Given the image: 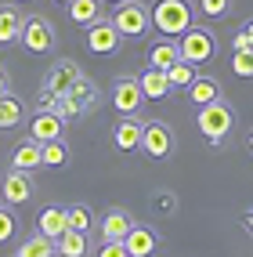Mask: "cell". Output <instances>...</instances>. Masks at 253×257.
<instances>
[{
  "label": "cell",
  "instance_id": "cell-1",
  "mask_svg": "<svg viewBox=\"0 0 253 257\" xmlns=\"http://www.w3.org/2000/svg\"><path fill=\"white\" fill-rule=\"evenodd\" d=\"M195 26V15H192V4L188 0H156L152 4V29L159 33V37H184Z\"/></svg>",
  "mask_w": 253,
  "mask_h": 257
},
{
  "label": "cell",
  "instance_id": "cell-2",
  "mask_svg": "<svg viewBox=\"0 0 253 257\" xmlns=\"http://www.w3.org/2000/svg\"><path fill=\"white\" fill-rule=\"evenodd\" d=\"M195 127H199V134L210 145H224V138L235 127V109L228 105L224 98L221 101H210V105H199L195 109Z\"/></svg>",
  "mask_w": 253,
  "mask_h": 257
},
{
  "label": "cell",
  "instance_id": "cell-3",
  "mask_svg": "<svg viewBox=\"0 0 253 257\" xmlns=\"http://www.w3.org/2000/svg\"><path fill=\"white\" fill-rule=\"evenodd\" d=\"M112 26L120 29V37H123V40L148 37V33H152V8H145L141 0H127V4L116 8Z\"/></svg>",
  "mask_w": 253,
  "mask_h": 257
},
{
  "label": "cell",
  "instance_id": "cell-4",
  "mask_svg": "<svg viewBox=\"0 0 253 257\" xmlns=\"http://www.w3.org/2000/svg\"><path fill=\"white\" fill-rule=\"evenodd\" d=\"M177 47H181V58L192 62L195 69L217 58V37H213V29H206V26H192L184 37H177Z\"/></svg>",
  "mask_w": 253,
  "mask_h": 257
},
{
  "label": "cell",
  "instance_id": "cell-5",
  "mask_svg": "<svg viewBox=\"0 0 253 257\" xmlns=\"http://www.w3.org/2000/svg\"><path fill=\"white\" fill-rule=\"evenodd\" d=\"M19 44L29 51V55H51L55 51V26H51L44 15H26V26H22V37Z\"/></svg>",
  "mask_w": 253,
  "mask_h": 257
},
{
  "label": "cell",
  "instance_id": "cell-6",
  "mask_svg": "<svg viewBox=\"0 0 253 257\" xmlns=\"http://www.w3.org/2000/svg\"><path fill=\"white\" fill-rule=\"evenodd\" d=\"M174 131H170V123H163V119H145V134H141V152L148 160H166L174 152Z\"/></svg>",
  "mask_w": 253,
  "mask_h": 257
},
{
  "label": "cell",
  "instance_id": "cell-7",
  "mask_svg": "<svg viewBox=\"0 0 253 257\" xmlns=\"http://www.w3.org/2000/svg\"><path fill=\"white\" fill-rule=\"evenodd\" d=\"M37 196V178L29 174V170H8L4 181H0V199L8 203V207H26V203Z\"/></svg>",
  "mask_w": 253,
  "mask_h": 257
},
{
  "label": "cell",
  "instance_id": "cell-8",
  "mask_svg": "<svg viewBox=\"0 0 253 257\" xmlns=\"http://www.w3.org/2000/svg\"><path fill=\"white\" fill-rule=\"evenodd\" d=\"M145 91H141V83H138V76H120L112 83V105H116V112L120 116H138V109L145 105Z\"/></svg>",
  "mask_w": 253,
  "mask_h": 257
},
{
  "label": "cell",
  "instance_id": "cell-9",
  "mask_svg": "<svg viewBox=\"0 0 253 257\" xmlns=\"http://www.w3.org/2000/svg\"><path fill=\"white\" fill-rule=\"evenodd\" d=\"M120 47H123V37L112 26V19H101V22L87 26V51H94V55H116Z\"/></svg>",
  "mask_w": 253,
  "mask_h": 257
},
{
  "label": "cell",
  "instance_id": "cell-10",
  "mask_svg": "<svg viewBox=\"0 0 253 257\" xmlns=\"http://www.w3.org/2000/svg\"><path fill=\"white\" fill-rule=\"evenodd\" d=\"M83 76V69L73 62V58H58V62H51V69H47V80H44V87L47 91H55L58 98H65L73 91V83Z\"/></svg>",
  "mask_w": 253,
  "mask_h": 257
},
{
  "label": "cell",
  "instance_id": "cell-11",
  "mask_svg": "<svg viewBox=\"0 0 253 257\" xmlns=\"http://www.w3.org/2000/svg\"><path fill=\"white\" fill-rule=\"evenodd\" d=\"M29 138L40 142V145L65 138V119L58 112H51V109H37V116L29 119Z\"/></svg>",
  "mask_w": 253,
  "mask_h": 257
},
{
  "label": "cell",
  "instance_id": "cell-12",
  "mask_svg": "<svg viewBox=\"0 0 253 257\" xmlns=\"http://www.w3.org/2000/svg\"><path fill=\"white\" fill-rule=\"evenodd\" d=\"M138 225V221H134V214L130 210H123V207H109L105 214H101V239H105V243H123L127 239V232Z\"/></svg>",
  "mask_w": 253,
  "mask_h": 257
},
{
  "label": "cell",
  "instance_id": "cell-13",
  "mask_svg": "<svg viewBox=\"0 0 253 257\" xmlns=\"http://www.w3.org/2000/svg\"><path fill=\"white\" fill-rule=\"evenodd\" d=\"M65 98L73 101L76 116H91V112H98V105H101V91H98V83H94L91 76H80Z\"/></svg>",
  "mask_w": 253,
  "mask_h": 257
},
{
  "label": "cell",
  "instance_id": "cell-14",
  "mask_svg": "<svg viewBox=\"0 0 253 257\" xmlns=\"http://www.w3.org/2000/svg\"><path fill=\"white\" fill-rule=\"evenodd\" d=\"M123 246H127L130 257H152L159 250V232L152 225H134L127 232V239H123Z\"/></svg>",
  "mask_w": 253,
  "mask_h": 257
},
{
  "label": "cell",
  "instance_id": "cell-15",
  "mask_svg": "<svg viewBox=\"0 0 253 257\" xmlns=\"http://www.w3.org/2000/svg\"><path fill=\"white\" fill-rule=\"evenodd\" d=\"M141 134H145V119L123 116L120 123L112 127V145L120 152H134V149H141Z\"/></svg>",
  "mask_w": 253,
  "mask_h": 257
},
{
  "label": "cell",
  "instance_id": "cell-16",
  "mask_svg": "<svg viewBox=\"0 0 253 257\" xmlns=\"http://www.w3.org/2000/svg\"><path fill=\"white\" fill-rule=\"evenodd\" d=\"M65 228H69V210L58 207V203H47V207L37 214V232L47 235V239H55V243H58V235Z\"/></svg>",
  "mask_w": 253,
  "mask_h": 257
},
{
  "label": "cell",
  "instance_id": "cell-17",
  "mask_svg": "<svg viewBox=\"0 0 253 257\" xmlns=\"http://www.w3.org/2000/svg\"><path fill=\"white\" fill-rule=\"evenodd\" d=\"M22 26H26V15H22V8H15V4H0V47L19 44V37H22Z\"/></svg>",
  "mask_w": 253,
  "mask_h": 257
},
{
  "label": "cell",
  "instance_id": "cell-18",
  "mask_svg": "<svg viewBox=\"0 0 253 257\" xmlns=\"http://www.w3.org/2000/svg\"><path fill=\"white\" fill-rule=\"evenodd\" d=\"M11 167L15 170H40L44 167V145L40 142H33V138H26V142H19L15 145V152H11Z\"/></svg>",
  "mask_w": 253,
  "mask_h": 257
},
{
  "label": "cell",
  "instance_id": "cell-19",
  "mask_svg": "<svg viewBox=\"0 0 253 257\" xmlns=\"http://www.w3.org/2000/svg\"><path fill=\"white\" fill-rule=\"evenodd\" d=\"M101 4H105V0H73V4H69V22L80 26V29L101 22V19H105V8H101Z\"/></svg>",
  "mask_w": 253,
  "mask_h": 257
},
{
  "label": "cell",
  "instance_id": "cell-20",
  "mask_svg": "<svg viewBox=\"0 0 253 257\" xmlns=\"http://www.w3.org/2000/svg\"><path fill=\"white\" fill-rule=\"evenodd\" d=\"M174 62H181V47H177V40H170V37H159L156 44L148 47V65L152 69H170Z\"/></svg>",
  "mask_w": 253,
  "mask_h": 257
},
{
  "label": "cell",
  "instance_id": "cell-21",
  "mask_svg": "<svg viewBox=\"0 0 253 257\" xmlns=\"http://www.w3.org/2000/svg\"><path fill=\"white\" fill-rule=\"evenodd\" d=\"M221 80H213V76H195L192 80V87H188V101L199 109V105H210V101H221Z\"/></svg>",
  "mask_w": 253,
  "mask_h": 257
},
{
  "label": "cell",
  "instance_id": "cell-22",
  "mask_svg": "<svg viewBox=\"0 0 253 257\" xmlns=\"http://www.w3.org/2000/svg\"><path fill=\"white\" fill-rule=\"evenodd\" d=\"M138 83H141V91H145L148 101H163L166 94L174 91V87H170V80H166V73H163V69H152V65L138 76Z\"/></svg>",
  "mask_w": 253,
  "mask_h": 257
},
{
  "label": "cell",
  "instance_id": "cell-23",
  "mask_svg": "<svg viewBox=\"0 0 253 257\" xmlns=\"http://www.w3.org/2000/svg\"><path fill=\"white\" fill-rule=\"evenodd\" d=\"M87 250H91V232L65 228L58 235V257H87Z\"/></svg>",
  "mask_w": 253,
  "mask_h": 257
},
{
  "label": "cell",
  "instance_id": "cell-24",
  "mask_svg": "<svg viewBox=\"0 0 253 257\" xmlns=\"http://www.w3.org/2000/svg\"><path fill=\"white\" fill-rule=\"evenodd\" d=\"M22 119H26L22 98H19V94H4V98H0V131H15V127H22Z\"/></svg>",
  "mask_w": 253,
  "mask_h": 257
},
{
  "label": "cell",
  "instance_id": "cell-25",
  "mask_svg": "<svg viewBox=\"0 0 253 257\" xmlns=\"http://www.w3.org/2000/svg\"><path fill=\"white\" fill-rule=\"evenodd\" d=\"M15 253H19V257H55V253H58V243L37 232V235H29V239H26V243L15 250Z\"/></svg>",
  "mask_w": 253,
  "mask_h": 257
},
{
  "label": "cell",
  "instance_id": "cell-26",
  "mask_svg": "<svg viewBox=\"0 0 253 257\" xmlns=\"http://www.w3.org/2000/svg\"><path fill=\"white\" fill-rule=\"evenodd\" d=\"M195 76H199V73H195V65H192V62H184V58L174 62L170 69H166V80H170V87H174V91H188Z\"/></svg>",
  "mask_w": 253,
  "mask_h": 257
},
{
  "label": "cell",
  "instance_id": "cell-27",
  "mask_svg": "<svg viewBox=\"0 0 253 257\" xmlns=\"http://www.w3.org/2000/svg\"><path fill=\"white\" fill-rule=\"evenodd\" d=\"M44 167H55V170L69 167V145H65V138L44 145Z\"/></svg>",
  "mask_w": 253,
  "mask_h": 257
},
{
  "label": "cell",
  "instance_id": "cell-28",
  "mask_svg": "<svg viewBox=\"0 0 253 257\" xmlns=\"http://www.w3.org/2000/svg\"><path fill=\"white\" fill-rule=\"evenodd\" d=\"M65 210H69V228H76V232H91L94 214H91L87 203H73V207H65Z\"/></svg>",
  "mask_w": 253,
  "mask_h": 257
},
{
  "label": "cell",
  "instance_id": "cell-29",
  "mask_svg": "<svg viewBox=\"0 0 253 257\" xmlns=\"http://www.w3.org/2000/svg\"><path fill=\"white\" fill-rule=\"evenodd\" d=\"M231 73L242 76V80H253V51H235L231 55Z\"/></svg>",
  "mask_w": 253,
  "mask_h": 257
},
{
  "label": "cell",
  "instance_id": "cell-30",
  "mask_svg": "<svg viewBox=\"0 0 253 257\" xmlns=\"http://www.w3.org/2000/svg\"><path fill=\"white\" fill-rule=\"evenodd\" d=\"M195 4H199V11L206 15V19H224L235 0H195Z\"/></svg>",
  "mask_w": 253,
  "mask_h": 257
},
{
  "label": "cell",
  "instance_id": "cell-31",
  "mask_svg": "<svg viewBox=\"0 0 253 257\" xmlns=\"http://www.w3.org/2000/svg\"><path fill=\"white\" fill-rule=\"evenodd\" d=\"M15 232H19V221H15L11 210H0V243H11Z\"/></svg>",
  "mask_w": 253,
  "mask_h": 257
},
{
  "label": "cell",
  "instance_id": "cell-32",
  "mask_svg": "<svg viewBox=\"0 0 253 257\" xmlns=\"http://www.w3.org/2000/svg\"><path fill=\"white\" fill-rule=\"evenodd\" d=\"M94 257H130V253H127L123 243H105V239H101V246H98Z\"/></svg>",
  "mask_w": 253,
  "mask_h": 257
},
{
  "label": "cell",
  "instance_id": "cell-33",
  "mask_svg": "<svg viewBox=\"0 0 253 257\" xmlns=\"http://www.w3.org/2000/svg\"><path fill=\"white\" fill-rule=\"evenodd\" d=\"M152 203H156V210H163V214H174V210H177V196H174V192H159Z\"/></svg>",
  "mask_w": 253,
  "mask_h": 257
},
{
  "label": "cell",
  "instance_id": "cell-34",
  "mask_svg": "<svg viewBox=\"0 0 253 257\" xmlns=\"http://www.w3.org/2000/svg\"><path fill=\"white\" fill-rule=\"evenodd\" d=\"M37 105L55 112V105H58V94H55V91H47V87H40V98H37Z\"/></svg>",
  "mask_w": 253,
  "mask_h": 257
},
{
  "label": "cell",
  "instance_id": "cell-35",
  "mask_svg": "<svg viewBox=\"0 0 253 257\" xmlns=\"http://www.w3.org/2000/svg\"><path fill=\"white\" fill-rule=\"evenodd\" d=\"M231 47H235V51H253V40L246 37V29H239V33H235V40H231Z\"/></svg>",
  "mask_w": 253,
  "mask_h": 257
},
{
  "label": "cell",
  "instance_id": "cell-36",
  "mask_svg": "<svg viewBox=\"0 0 253 257\" xmlns=\"http://www.w3.org/2000/svg\"><path fill=\"white\" fill-rule=\"evenodd\" d=\"M4 94H11V76H8V69L0 65V98Z\"/></svg>",
  "mask_w": 253,
  "mask_h": 257
},
{
  "label": "cell",
  "instance_id": "cell-37",
  "mask_svg": "<svg viewBox=\"0 0 253 257\" xmlns=\"http://www.w3.org/2000/svg\"><path fill=\"white\" fill-rule=\"evenodd\" d=\"M242 225L253 232V207H249V210H242Z\"/></svg>",
  "mask_w": 253,
  "mask_h": 257
},
{
  "label": "cell",
  "instance_id": "cell-38",
  "mask_svg": "<svg viewBox=\"0 0 253 257\" xmlns=\"http://www.w3.org/2000/svg\"><path fill=\"white\" fill-rule=\"evenodd\" d=\"M242 29H246V37H249V40H253V19H249V22H246V26H242Z\"/></svg>",
  "mask_w": 253,
  "mask_h": 257
},
{
  "label": "cell",
  "instance_id": "cell-39",
  "mask_svg": "<svg viewBox=\"0 0 253 257\" xmlns=\"http://www.w3.org/2000/svg\"><path fill=\"white\" fill-rule=\"evenodd\" d=\"M246 149H249V152H253V131H249V134H246Z\"/></svg>",
  "mask_w": 253,
  "mask_h": 257
},
{
  "label": "cell",
  "instance_id": "cell-40",
  "mask_svg": "<svg viewBox=\"0 0 253 257\" xmlns=\"http://www.w3.org/2000/svg\"><path fill=\"white\" fill-rule=\"evenodd\" d=\"M105 4H112V8H120V4H127V0H105Z\"/></svg>",
  "mask_w": 253,
  "mask_h": 257
},
{
  "label": "cell",
  "instance_id": "cell-41",
  "mask_svg": "<svg viewBox=\"0 0 253 257\" xmlns=\"http://www.w3.org/2000/svg\"><path fill=\"white\" fill-rule=\"evenodd\" d=\"M55 4H65V8H69V4H73V0H55Z\"/></svg>",
  "mask_w": 253,
  "mask_h": 257
},
{
  "label": "cell",
  "instance_id": "cell-42",
  "mask_svg": "<svg viewBox=\"0 0 253 257\" xmlns=\"http://www.w3.org/2000/svg\"><path fill=\"white\" fill-rule=\"evenodd\" d=\"M15 257H19V253H15Z\"/></svg>",
  "mask_w": 253,
  "mask_h": 257
},
{
  "label": "cell",
  "instance_id": "cell-43",
  "mask_svg": "<svg viewBox=\"0 0 253 257\" xmlns=\"http://www.w3.org/2000/svg\"><path fill=\"white\" fill-rule=\"evenodd\" d=\"M22 4H26V0H22Z\"/></svg>",
  "mask_w": 253,
  "mask_h": 257
}]
</instances>
